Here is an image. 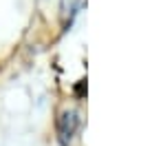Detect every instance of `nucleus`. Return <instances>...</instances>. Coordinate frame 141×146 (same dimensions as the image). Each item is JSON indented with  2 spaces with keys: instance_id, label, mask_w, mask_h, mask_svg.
Segmentation results:
<instances>
[{
  "instance_id": "f257e3e1",
  "label": "nucleus",
  "mask_w": 141,
  "mask_h": 146,
  "mask_svg": "<svg viewBox=\"0 0 141 146\" xmlns=\"http://www.w3.org/2000/svg\"><path fill=\"white\" fill-rule=\"evenodd\" d=\"M79 128V115L77 111L73 109H66L60 113V117H57V135H60L62 144H66L69 139H73V135L77 133Z\"/></svg>"
},
{
  "instance_id": "f03ea898",
  "label": "nucleus",
  "mask_w": 141,
  "mask_h": 146,
  "mask_svg": "<svg viewBox=\"0 0 141 146\" xmlns=\"http://www.w3.org/2000/svg\"><path fill=\"white\" fill-rule=\"evenodd\" d=\"M79 5H82V0H62V2H60L62 20H64V22H70L73 16L79 11Z\"/></svg>"
}]
</instances>
